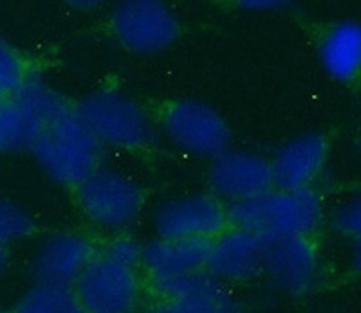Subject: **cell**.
<instances>
[{
	"mask_svg": "<svg viewBox=\"0 0 361 313\" xmlns=\"http://www.w3.org/2000/svg\"><path fill=\"white\" fill-rule=\"evenodd\" d=\"M44 124L17 98H0V153L33 146Z\"/></svg>",
	"mask_w": 361,
	"mask_h": 313,
	"instance_id": "17",
	"label": "cell"
},
{
	"mask_svg": "<svg viewBox=\"0 0 361 313\" xmlns=\"http://www.w3.org/2000/svg\"><path fill=\"white\" fill-rule=\"evenodd\" d=\"M24 56L13 45L0 38V98H13L29 82Z\"/></svg>",
	"mask_w": 361,
	"mask_h": 313,
	"instance_id": "19",
	"label": "cell"
},
{
	"mask_svg": "<svg viewBox=\"0 0 361 313\" xmlns=\"http://www.w3.org/2000/svg\"><path fill=\"white\" fill-rule=\"evenodd\" d=\"M150 313H237L238 306L226 283L206 269L173 277L150 279Z\"/></svg>",
	"mask_w": 361,
	"mask_h": 313,
	"instance_id": "8",
	"label": "cell"
},
{
	"mask_svg": "<svg viewBox=\"0 0 361 313\" xmlns=\"http://www.w3.org/2000/svg\"><path fill=\"white\" fill-rule=\"evenodd\" d=\"M163 132L173 146L202 159H217L230 150L228 122L212 106L193 99L172 103L163 114Z\"/></svg>",
	"mask_w": 361,
	"mask_h": 313,
	"instance_id": "6",
	"label": "cell"
},
{
	"mask_svg": "<svg viewBox=\"0 0 361 313\" xmlns=\"http://www.w3.org/2000/svg\"><path fill=\"white\" fill-rule=\"evenodd\" d=\"M334 229L341 236L361 243V195L338 207L334 212Z\"/></svg>",
	"mask_w": 361,
	"mask_h": 313,
	"instance_id": "21",
	"label": "cell"
},
{
	"mask_svg": "<svg viewBox=\"0 0 361 313\" xmlns=\"http://www.w3.org/2000/svg\"><path fill=\"white\" fill-rule=\"evenodd\" d=\"M264 272L282 292L300 295L314 285L318 254L307 236L267 240Z\"/></svg>",
	"mask_w": 361,
	"mask_h": 313,
	"instance_id": "13",
	"label": "cell"
},
{
	"mask_svg": "<svg viewBox=\"0 0 361 313\" xmlns=\"http://www.w3.org/2000/svg\"><path fill=\"white\" fill-rule=\"evenodd\" d=\"M140 267L96 254L76 281L74 295L85 313H137L143 299Z\"/></svg>",
	"mask_w": 361,
	"mask_h": 313,
	"instance_id": "4",
	"label": "cell"
},
{
	"mask_svg": "<svg viewBox=\"0 0 361 313\" xmlns=\"http://www.w3.org/2000/svg\"><path fill=\"white\" fill-rule=\"evenodd\" d=\"M6 269H8V248L0 243V276L4 274Z\"/></svg>",
	"mask_w": 361,
	"mask_h": 313,
	"instance_id": "25",
	"label": "cell"
},
{
	"mask_svg": "<svg viewBox=\"0 0 361 313\" xmlns=\"http://www.w3.org/2000/svg\"><path fill=\"white\" fill-rule=\"evenodd\" d=\"M327 160V141L318 134L295 137L276 151L271 160L279 189H311Z\"/></svg>",
	"mask_w": 361,
	"mask_h": 313,
	"instance_id": "14",
	"label": "cell"
},
{
	"mask_svg": "<svg viewBox=\"0 0 361 313\" xmlns=\"http://www.w3.org/2000/svg\"><path fill=\"white\" fill-rule=\"evenodd\" d=\"M76 114L99 146L141 150L156 139V127L147 110L121 92L90 94L76 106Z\"/></svg>",
	"mask_w": 361,
	"mask_h": 313,
	"instance_id": "3",
	"label": "cell"
},
{
	"mask_svg": "<svg viewBox=\"0 0 361 313\" xmlns=\"http://www.w3.org/2000/svg\"><path fill=\"white\" fill-rule=\"evenodd\" d=\"M111 25L121 45L137 54L159 53L179 37L176 13L164 0H119Z\"/></svg>",
	"mask_w": 361,
	"mask_h": 313,
	"instance_id": "7",
	"label": "cell"
},
{
	"mask_svg": "<svg viewBox=\"0 0 361 313\" xmlns=\"http://www.w3.org/2000/svg\"><path fill=\"white\" fill-rule=\"evenodd\" d=\"M33 229V220L24 209L0 196V243L8 247L9 243L25 240Z\"/></svg>",
	"mask_w": 361,
	"mask_h": 313,
	"instance_id": "20",
	"label": "cell"
},
{
	"mask_svg": "<svg viewBox=\"0 0 361 313\" xmlns=\"http://www.w3.org/2000/svg\"><path fill=\"white\" fill-rule=\"evenodd\" d=\"M266 247V238L231 225L208 243L204 269L222 283L247 281L264 272Z\"/></svg>",
	"mask_w": 361,
	"mask_h": 313,
	"instance_id": "11",
	"label": "cell"
},
{
	"mask_svg": "<svg viewBox=\"0 0 361 313\" xmlns=\"http://www.w3.org/2000/svg\"><path fill=\"white\" fill-rule=\"evenodd\" d=\"M80 308L71 286L35 283L15 305L13 313H74Z\"/></svg>",
	"mask_w": 361,
	"mask_h": 313,
	"instance_id": "18",
	"label": "cell"
},
{
	"mask_svg": "<svg viewBox=\"0 0 361 313\" xmlns=\"http://www.w3.org/2000/svg\"><path fill=\"white\" fill-rule=\"evenodd\" d=\"M230 227L228 207L215 195H186L164 202L156 212L159 238L209 241Z\"/></svg>",
	"mask_w": 361,
	"mask_h": 313,
	"instance_id": "9",
	"label": "cell"
},
{
	"mask_svg": "<svg viewBox=\"0 0 361 313\" xmlns=\"http://www.w3.org/2000/svg\"><path fill=\"white\" fill-rule=\"evenodd\" d=\"M62 2H66V4L78 9H92V8H98L99 4H103L105 0H62Z\"/></svg>",
	"mask_w": 361,
	"mask_h": 313,
	"instance_id": "24",
	"label": "cell"
},
{
	"mask_svg": "<svg viewBox=\"0 0 361 313\" xmlns=\"http://www.w3.org/2000/svg\"><path fill=\"white\" fill-rule=\"evenodd\" d=\"M96 257L94 243L80 232H56L42 241L31 261L38 283L73 286Z\"/></svg>",
	"mask_w": 361,
	"mask_h": 313,
	"instance_id": "12",
	"label": "cell"
},
{
	"mask_svg": "<svg viewBox=\"0 0 361 313\" xmlns=\"http://www.w3.org/2000/svg\"><path fill=\"white\" fill-rule=\"evenodd\" d=\"M324 69L338 82H353L361 74V24L341 22L322 40Z\"/></svg>",
	"mask_w": 361,
	"mask_h": 313,
	"instance_id": "16",
	"label": "cell"
},
{
	"mask_svg": "<svg viewBox=\"0 0 361 313\" xmlns=\"http://www.w3.org/2000/svg\"><path fill=\"white\" fill-rule=\"evenodd\" d=\"M109 256L114 257L118 261L132 264V267H141V254H143V247L140 243L128 236H119L114 241L107 245V248L103 250Z\"/></svg>",
	"mask_w": 361,
	"mask_h": 313,
	"instance_id": "22",
	"label": "cell"
},
{
	"mask_svg": "<svg viewBox=\"0 0 361 313\" xmlns=\"http://www.w3.org/2000/svg\"><path fill=\"white\" fill-rule=\"evenodd\" d=\"M209 186L217 198L235 203L255 198L275 187L271 162L253 151L228 150L214 159Z\"/></svg>",
	"mask_w": 361,
	"mask_h": 313,
	"instance_id": "10",
	"label": "cell"
},
{
	"mask_svg": "<svg viewBox=\"0 0 361 313\" xmlns=\"http://www.w3.org/2000/svg\"><path fill=\"white\" fill-rule=\"evenodd\" d=\"M206 253V241L157 238L143 247L141 267L147 270L150 279L180 276L204 269Z\"/></svg>",
	"mask_w": 361,
	"mask_h": 313,
	"instance_id": "15",
	"label": "cell"
},
{
	"mask_svg": "<svg viewBox=\"0 0 361 313\" xmlns=\"http://www.w3.org/2000/svg\"><path fill=\"white\" fill-rule=\"evenodd\" d=\"M353 261H354V269L361 274V243H356V250H354Z\"/></svg>",
	"mask_w": 361,
	"mask_h": 313,
	"instance_id": "26",
	"label": "cell"
},
{
	"mask_svg": "<svg viewBox=\"0 0 361 313\" xmlns=\"http://www.w3.org/2000/svg\"><path fill=\"white\" fill-rule=\"evenodd\" d=\"M230 225L255 232L266 240L311 236L324 218L320 196L312 189H279L230 203Z\"/></svg>",
	"mask_w": 361,
	"mask_h": 313,
	"instance_id": "1",
	"label": "cell"
},
{
	"mask_svg": "<svg viewBox=\"0 0 361 313\" xmlns=\"http://www.w3.org/2000/svg\"><path fill=\"white\" fill-rule=\"evenodd\" d=\"M76 198L90 224L112 232L127 229L145 203L143 191L134 180L99 167L76 187Z\"/></svg>",
	"mask_w": 361,
	"mask_h": 313,
	"instance_id": "5",
	"label": "cell"
},
{
	"mask_svg": "<svg viewBox=\"0 0 361 313\" xmlns=\"http://www.w3.org/2000/svg\"><path fill=\"white\" fill-rule=\"evenodd\" d=\"M31 151L51 180L78 187L98 170L102 146L69 106L42 128Z\"/></svg>",
	"mask_w": 361,
	"mask_h": 313,
	"instance_id": "2",
	"label": "cell"
},
{
	"mask_svg": "<svg viewBox=\"0 0 361 313\" xmlns=\"http://www.w3.org/2000/svg\"><path fill=\"white\" fill-rule=\"evenodd\" d=\"M74 313H85V312H83L82 308H78V309H76V312H74Z\"/></svg>",
	"mask_w": 361,
	"mask_h": 313,
	"instance_id": "27",
	"label": "cell"
},
{
	"mask_svg": "<svg viewBox=\"0 0 361 313\" xmlns=\"http://www.w3.org/2000/svg\"><path fill=\"white\" fill-rule=\"evenodd\" d=\"M243 8L251 9V11H269L283 6L288 0H237Z\"/></svg>",
	"mask_w": 361,
	"mask_h": 313,
	"instance_id": "23",
	"label": "cell"
}]
</instances>
